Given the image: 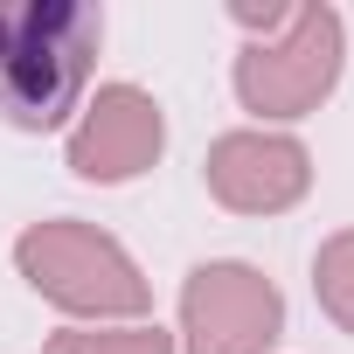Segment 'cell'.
Wrapping results in <instances>:
<instances>
[{"label":"cell","instance_id":"obj_1","mask_svg":"<svg viewBox=\"0 0 354 354\" xmlns=\"http://www.w3.org/2000/svg\"><path fill=\"white\" fill-rule=\"evenodd\" d=\"M104 15L84 0H0V125L56 132L84 111Z\"/></svg>","mask_w":354,"mask_h":354},{"label":"cell","instance_id":"obj_2","mask_svg":"<svg viewBox=\"0 0 354 354\" xmlns=\"http://www.w3.org/2000/svg\"><path fill=\"white\" fill-rule=\"evenodd\" d=\"M15 271L63 313L77 319H139L153 306V285L146 271L132 264V250L91 223H28L15 236Z\"/></svg>","mask_w":354,"mask_h":354},{"label":"cell","instance_id":"obj_3","mask_svg":"<svg viewBox=\"0 0 354 354\" xmlns=\"http://www.w3.org/2000/svg\"><path fill=\"white\" fill-rule=\"evenodd\" d=\"M347 63V28L333 8H292V21L271 42H243L236 56V97L257 118H306L333 97Z\"/></svg>","mask_w":354,"mask_h":354},{"label":"cell","instance_id":"obj_4","mask_svg":"<svg viewBox=\"0 0 354 354\" xmlns=\"http://www.w3.org/2000/svg\"><path fill=\"white\" fill-rule=\"evenodd\" d=\"M285 333V292L236 257L195 264L181 285V347L188 354H271Z\"/></svg>","mask_w":354,"mask_h":354},{"label":"cell","instance_id":"obj_5","mask_svg":"<svg viewBox=\"0 0 354 354\" xmlns=\"http://www.w3.org/2000/svg\"><path fill=\"white\" fill-rule=\"evenodd\" d=\"M202 181L223 209L236 216H285L306 202L313 188V153L292 139V132H264V125H243V132H223L202 160Z\"/></svg>","mask_w":354,"mask_h":354},{"label":"cell","instance_id":"obj_6","mask_svg":"<svg viewBox=\"0 0 354 354\" xmlns=\"http://www.w3.org/2000/svg\"><path fill=\"white\" fill-rule=\"evenodd\" d=\"M167 146V111L153 91L139 84H104L77 125H70V174L77 181H97V188H118L132 174H146Z\"/></svg>","mask_w":354,"mask_h":354},{"label":"cell","instance_id":"obj_7","mask_svg":"<svg viewBox=\"0 0 354 354\" xmlns=\"http://www.w3.org/2000/svg\"><path fill=\"white\" fill-rule=\"evenodd\" d=\"M313 299H319V313L340 333H354V230H340V236L319 243V257H313Z\"/></svg>","mask_w":354,"mask_h":354},{"label":"cell","instance_id":"obj_8","mask_svg":"<svg viewBox=\"0 0 354 354\" xmlns=\"http://www.w3.org/2000/svg\"><path fill=\"white\" fill-rule=\"evenodd\" d=\"M42 354H174L167 326H63Z\"/></svg>","mask_w":354,"mask_h":354},{"label":"cell","instance_id":"obj_9","mask_svg":"<svg viewBox=\"0 0 354 354\" xmlns=\"http://www.w3.org/2000/svg\"><path fill=\"white\" fill-rule=\"evenodd\" d=\"M230 21H236V28H250L257 42H271V35H278V28L292 21V8H278V0H264V8H250V0H236V8H230Z\"/></svg>","mask_w":354,"mask_h":354}]
</instances>
